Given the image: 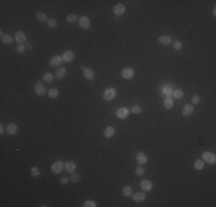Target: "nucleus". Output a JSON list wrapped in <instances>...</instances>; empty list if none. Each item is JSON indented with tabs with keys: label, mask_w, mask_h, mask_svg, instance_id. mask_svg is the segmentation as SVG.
Wrapping results in <instances>:
<instances>
[{
	"label": "nucleus",
	"mask_w": 216,
	"mask_h": 207,
	"mask_svg": "<svg viewBox=\"0 0 216 207\" xmlns=\"http://www.w3.org/2000/svg\"><path fill=\"white\" fill-rule=\"evenodd\" d=\"M1 42L4 44H11L13 42V38L9 35H1Z\"/></svg>",
	"instance_id": "obj_27"
},
{
	"label": "nucleus",
	"mask_w": 216,
	"mask_h": 207,
	"mask_svg": "<svg viewBox=\"0 0 216 207\" xmlns=\"http://www.w3.org/2000/svg\"><path fill=\"white\" fill-rule=\"evenodd\" d=\"M193 106L192 105H186V106H184V108H183V112H182V114L184 115V116H189V115H191L192 113H193Z\"/></svg>",
	"instance_id": "obj_19"
},
{
	"label": "nucleus",
	"mask_w": 216,
	"mask_h": 207,
	"mask_svg": "<svg viewBox=\"0 0 216 207\" xmlns=\"http://www.w3.org/2000/svg\"><path fill=\"white\" fill-rule=\"evenodd\" d=\"M135 75V70L132 68H124L122 70V77L123 78H127V79H130L132 78Z\"/></svg>",
	"instance_id": "obj_8"
},
{
	"label": "nucleus",
	"mask_w": 216,
	"mask_h": 207,
	"mask_svg": "<svg viewBox=\"0 0 216 207\" xmlns=\"http://www.w3.org/2000/svg\"><path fill=\"white\" fill-rule=\"evenodd\" d=\"M60 182H61V184H67L69 182V179H67V177H61Z\"/></svg>",
	"instance_id": "obj_41"
},
{
	"label": "nucleus",
	"mask_w": 216,
	"mask_h": 207,
	"mask_svg": "<svg viewBox=\"0 0 216 207\" xmlns=\"http://www.w3.org/2000/svg\"><path fill=\"white\" fill-rule=\"evenodd\" d=\"M61 58H62V60L65 62H71L75 59V53L73 51H65Z\"/></svg>",
	"instance_id": "obj_4"
},
{
	"label": "nucleus",
	"mask_w": 216,
	"mask_h": 207,
	"mask_svg": "<svg viewBox=\"0 0 216 207\" xmlns=\"http://www.w3.org/2000/svg\"><path fill=\"white\" fill-rule=\"evenodd\" d=\"M78 23H79V26L83 29H90L91 26V21L86 16H81V19L78 20Z\"/></svg>",
	"instance_id": "obj_5"
},
{
	"label": "nucleus",
	"mask_w": 216,
	"mask_h": 207,
	"mask_svg": "<svg viewBox=\"0 0 216 207\" xmlns=\"http://www.w3.org/2000/svg\"><path fill=\"white\" fill-rule=\"evenodd\" d=\"M35 92H36L38 96H44L45 92H46L45 85H43L42 83H37V84L35 85Z\"/></svg>",
	"instance_id": "obj_11"
},
{
	"label": "nucleus",
	"mask_w": 216,
	"mask_h": 207,
	"mask_svg": "<svg viewBox=\"0 0 216 207\" xmlns=\"http://www.w3.org/2000/svg\"><path fill=\"white\" fill-rule=\"evenodd\" d=\"M53 79H54L53 74H51V73H46V74L44 75V82H45V83H52Z\"/></svg>",
	"instance_id": "obj_28"
},
{
	"label": "nucleus",
	"mask_w": 216,
	"mask_h": 207,
	"mask_svg": "<svg viewBox=\"0 0 216 207\" xmlns=\"http://www.w3.org/2000/svg\"><path fill=\"white\" fill-rule=\"evenodd\" d=\"M15 40H16L20 45H22L23 43H26V36H25V34L22 32V31H17V32L15 34Z\"/></svg>",
	"instance_id": "obj_10"
},
{
	"label": "nucleus",
	"mask_w": 216,
	"mask_h": 207,
	"mask_svg": "<svg viewBox=\"0 0 216 207\" xmlns=\"http://www.w3.org/2000/svg\"><path fill=\"white\" fill-rule=\"evenodd\" d=\"M131 113H133V114H140V113H141V107L138 106V105H135V106L131 108Z\"/></svg>",
	"instance_id": "obj_37"
},
{
	"label": "nucleus",
	"mask_w": 216,
	"mask_h": 207,
	"mask_svg": "<svg viewBox=\"0 0 216 207\" xmlns=\"http://www.w3.org/2000/svg\"><path fill=\"white\" fill-rule=\"evenodd\" d=\"M194 168L197 169V170H201L202 168H203V161L202 160H197L196 162H194Z\"/></svg>",
	"instance_id": "obj_32"
},
{
	"label": "nucleus",
	"mask_w": 216,
	"mask_h": 207,
	"mask_svg": "<svg viewBox=\"0 0 216 207\" xmlns=\"http://www.w3.org/2000/svg\"><path fill=\"white\" fill-rule=\"evenodd\" d=\"M30 174H31V176L32 177H38L39 175H40V171H39V168L38 167H32L31 168V171H30Z\"/></svg>",
	"instance_id": "obj_31"
},
{
	"label": "nucleus",
	"mask_w": 216,
	"mask_h": 207,
	"mask_svg": "<svg viewBox=\"0 0 216 207\" xmlns=\"http://www.w3.org/2000/svg\"><path fill=\"white\" fill-rule=\"evenodd\" d=\"M5 132V128H4V124H0V134H4Z\"/></svg>",
	"instance_id": "obj_43"
},
{
	"label": "nucleus",
	"mask_w": 216,
	"mask_h": 207,
	"mask_svg": "<svg viewBox=\"0 0 216 207\" xmlns=\"http://www.w3.org/2000/svg\"><path fill=\"white\" fill-rule=\"evenodd\" d=\"M162 95H164L166 97H171V95H172V87H171V85H164L163 86Z\"/></svg>",
	"instance_id": "obj_20"
},
{
	"label": "nucleus",
	"mask_w": 216,
	"mask_h": 207,
	"mask_svg": "<svg viewBox=\"0 0 216 207\" xmlns=\"http://www.w3.org/2000/svg\"><path fill=\"white\" fill-rule=\"evenodd\" d=\"M65 169H66V171H68V173H74L75 171V169H76V163L74 162V161H67L66 163H65Z\"/></svg>",
	"instance_id": "obj_16"
},
{
	"label": "nucleus",
	"mask_w": 216,
	"mask_h": 207,
	"mask_svg": "<svg viewBox=\"0 0 216 207\" xmlns=\"http://www.w3.org/2000/svg\"><path fill=\"white\" fill-rule=\"evenodd\" d=\"M152 186H153V184H152V182L148 181V180H143V181L140 182V188H141L143 190H145V191H151V190H152Z\"/></svg>",
	"instance_id": "obj_15"
},
{
	"label": "nucleus",
	"mask_w": 216,
	"mask_h": 207,
	"mask_svg": "<svg viewBox=\"0 0 216 207\" xmlns=\"http://www.w3.org/2000/svg\"><path fill=\"white\" fill-rule=\"evenodd\" d=\"M129 109L128 108H126V107H122V108H120L117 112H116V116L118 117V119H121V120H123V119H126V117L129 115Z\"/></svg>",
	"instance_id": "obj_7"
},
{
	"label": "nucleus",
	"mask_w": 216,
	"mask_h": 207,
	"mask_svg": "<svg viewBox=\"0 0 216 207\" xmlns=\"http://www.w3.org/2000/svg\"><path fill=\"white\" fill-rule=\"evenodd\" d=\"M115 135V129L113 127H107L105 129V137L106 138H112Z\"/></svg>",
	"instance_id": "obj_23"
},
{
	"label": "nucleus",
	"mask_w": 216,
	"mask_h": 207,
	"mask_svg": "<svg viewBox=\"0 0 216 207\" xmlns=\"http://www.w3.org/2000/svg\"><path fill=\"white\" fill-rule=\"evenodd\" d=\"M172 97L175 99H182L184 97V93L182 90H175V91H172Z\"/></svg>",
	"instance_id": "obj_29"
},
{
	"label": "nucleus",
	"mask_w": 216,
	"mask_h": 207,
	"mask_svg": "<svg viewBox=\"0 0 216 207\" xmlns=\"http://www.w3.org/2000/svg\"><path fill=\"white\" fill-rule=\"evenodd\" d=\"M36 19H37V21H39V22H47L46 15H45L44 13H42V12H37V14H36Z\"/></svg>",
	"instance_id": "obj_26"
},
{
	"label": "nucleus",
	"mask_w": 216,
	"mask_h": 207,
	"mask_svg": "<svg viewBox=\"0 0 216 207\" xmlns=\"http://www.w3.org/2000/svg\"><path fill=\"white\" fill-rule=\"evenodd\" d=\"M47 25L50 28H55L57 25V21L55 19H51V20H47Z\"/></svg>",
	"instance_id": "obj_35"
},
{
	"label": "nucleus",
	"mask_w": 216,
	"mask_h": 207,
	"mask_svg": "<svg viewBox=\"0 0 216 207\" xmlns=\"http://www.w3.org/2000/svg\"><path fill=\"white\" fill-rule=\"evenodd\" d=\"M76 21H77V17H76L75 14H69V15L67 16V22H69V23H75Z\"/></svg>",
	"instance_id": "obj_34"
},
{
	"label": "nucleus",
	"mask_w": 216,
	"mask_h": 207,
	"mask_svg": "<svg viewBox=\"0 0 216 207\" xmlns=\"http://www.w3.org/2000/svg\"><path fill=\"white\" fill-rule=\"evenodd\" d=\"M200 100H201L200 96H193V97H192V104H194V105L199 104V103H200Z\"/></svg>",
	"instance_id": "obj_39"
},
{
	"label": "nucleus",
	"mask_w": 216,
	"mask_h": 207,
	"mask_svg": "<svg viewBox=\"0 0 216 207\" xmlns=\"http://www.w3.org/2000/svg\"><path fill=\"white\" fill-rule=\"evenodd\" d=\"M136 160H137V162L139 165H145L147 162V155L145 153H143V152H139L136 155Z\"/></svg>",
	"instance_id": "obj_13"
},
{
	"label": "nucleus",
	"mask_w": 216,
	"mask_h": 207,
	"mask_svg": "<svg viewBox=\"0 0 216 207\" xmlns=\"http://www.w3.org/2000/svg\"><path fill=\"white\" fill-rule=\"evenodd\" d=\"M73 183H77L81 181V175L77 174V173H71V176H70V179H69Z\"/></svg>",
	"instance_id": "obj_25"
},
{
	"label": "nucleus",
	"mask_w": 216,
	"mask_h": 207,
	"mask_svg": "<svg viewBox=\"0 0 216 207\" xmlns=\"http://www.w3.org/2000/svg\"><path fill=\"white\" fill-rule=\"evenodd\" d=\"M202 159H203L205 162L210 163V165L216 162V155H215L214 153H211V152H203V154H202Z\"/></svg>",
	"instance_id": "obj_3"
},
{
	"label": "nucleus",
	"mask_w": 216,
	"mask_h": 207,
	"mask_svg": "<svg viewBox=\"0 0 216 207\" xmlns=\"http://www.w3.org/2000/svg\"><path fill=\"white\" fill-rule=\"evenodd\" d=\"M145 174V169L143 167H137L136 168V175L137 176H143Z\"/></svg>",
	"instance_id": "obj_38"
},
{
	"label": "nucleus",
	"mask_w": 216,
	"mask_h": 207,
	"mask_svg": "<svg viewBox=\"0 0 216 207\" xmlns=\"http://www.w3.org/2000/svg\"><path fill=\"white\" fill-rule=\"evenodd\" d=\"M66 73H67V70H66V68H63V67H60V68H57L56 69V71H55V78L56 79H62L65 76H66Z\"/></svg>",
	"instance_id": "obj_14"
},
{
	"label": "nucleus",
	"mask_w": 216,
	"mask_h": 207,
	"mask_svg": "<svg viewBox=\"0 0 216 207\" xmlns=\"http://www.w3.org/2000/svg\"><path fill=\"white\" fill-rule=\"evenodd\" d=\"M123 194H124L126 197H130V196H132V189H131V186L127 185V186L123 188Z\"/></svg>",
	"instance_id": "obj_30"
},
{
	"label": "nucleus",
	"mask_w": 216,
	"mask_h": 207,
	"mask_svg": "<svg viewBox=\"0 0 216 207\" xmlns=\"http://www.w3.org/2000/svg\"><path fill=\"white\" fill-rule=\"evenodd\" d=\"M172 47H174L176 51H179V50H182V47H183V44H182L180 42L176 40V42H174V43H172Z\"/></svg>",
	"instance_id": "obj_36"
},
{
	"label": "nucleus",
	"mask_w": 216,
	"mask_h": 207,
	"mask_svg": "<svg viewBox=\"0 0 216 207\" xmlns=\"http://www.w3.org/2000/svg\"><path fill=\"white\" fill-rule=\"evenodd\" d=\"M62 58L59 56V55H55L51 59V61H50V66L51 67H60L61 63H62Z\"/></svg>",
	"instance_id": "obj_6"
},
{
	"label": "nucleus",
	"mask_w": 216,
	"mask_h": 207,
	"mask_svg": "<svg viewBox=\"0 0 216 207\" xmlns=\"http://www.w3.org/2000/svg\"><path fill=\"white\" fill-rule=\"evenodd\" d=\"M124 13H126V7L123 6V5L118 4V5H116V6L114 7V14H115V15L120 16V15H123Z\"/></svg>",
	"instance_id": "obj_17"
},
{
	"label": "nucleus",
	"mask_w": 216,
	"mask_h": 207,
	"mask_svg": "<svg viewBox=\"0 0 216 207\" xmlns=\"http://www.w3.org/2000/svg\"><path fill=\"white\" fill-rule=\"evenodd\" d=\"M213 13H214V15L216 14V8H215V7H214V9H213Z\"/></svg>",
	"instance_id": "obj_44"
},
{
	"label": "nucleus",
	"mask_w": 216,
	"mask_h": 207,
	"mask_svg": "<svg viewBox=\"0 0 216 207\" xmlns=\"http://www.w3.org/2000/svg\"><path fill=\"white\" fill-rule=\"evenodd\" d=\"M115 96H116V90L113 89V87L107 89V90L104 92V99L106 101H112L115 98Z\"/></svg>",
	"instance_id": "obj_1"
},
{
	"label": "nucleus",
	"mask_w": 216,
	"mask_h": 207,
	"mask_svg": "<svg viewBox=\"0 0 216 207\" xmlns=\"http://www.w3.org/2000/svg\"><path fill=\"white\" fill-rule=\"evenodd\" d=\"M25 48H28V50H31V48H32V45L30 44V43H25Z\"/></svg>",
	"instance_id": "obj_42"
},
{
	"label": "nucleus",
	"mask_w": 216,
	"mask_h": 207,
	"mask_svg": "<svg viewBox=\"0 0 216 207\" xmlns=\"http://www.w3.org/2000/svg\"><path fill=\"white\" fill-rule=\"evenodd\" d=\"M63 168H65V163H63L62 161H56V162H54V163L52 165V167H51L52 173L55 174V175L60 174L61 171H62Z\"/></svg>",
	"instance_id": "obj_2"
},
{
	"label": "nucleus",
	"mask_w": 216,
	"mask_h": 207,
	"mask_svg": "<svg viewBox=\"0 0 216 207\" xmlns=\"http://www.w3.org/2000/svg\"><path fill=\"white\" fill-rule=\"evenodd\" d=\"M17 130H18V128H17V126L14 124V123L8 124L7 128H6V132H7L8 135H15V134L17 132Z\"/></svg>",
	"instance_id": "obj_18"
},
{
	"label": "nucleus",
	"mask_w": 216,
	"mask_h": 207,
	"mask_svg": "<svg viewBox=\"0 0 216 207\" xmlns=\"http://www.w3.org/2000/svg\"><path fill=\"white\" fill-rule=\"evenodd\" d=\"M132 197V200L136 201V202H143L145 199H146V194L144 192H136Z\"/></svg>",
	"instance_id": "obj_12"
},
{
	"label": "nucleus",
	"mask_w": 216,
	"mask_h": 207,
	"mask_svg": "<svg viewBox=\"0 0 216 207\" xmlns=\"http://www.w3.org/2000/svg\"><path fill=\"white\" fill-rule=\"evenodd\" d=\"M163 105H164V107H166L167 109H171V108L174 107V100H172V98H171V97H166Z\"/></svg>",
	"instance_id": "obj_22"
},
{
	"label": "nucleus",
	"mask_w": 216,
	"mask_h": 207,
	"mask_svg": "<svg viewBox=\"0 0 216 207\" xmlns=\"http://www.w3.org/2000/svg\"><path fill=\"white\" fill-rule=\"evenodd\" d=\"M96 206H97V204L93 200H87L83 204V207H96Z\"/></svg>",
	"instance_id": "obj_33"
},
{
	"label": "nucleus",
	"mask_w": 216,
	"mask_h": 207,
	"mask_svg": "<svg viewBox=\"0 0 216 207\" xmlns=\"http://www.w3.org/2000/svg\"><path fill=\"white\" fill-rule=\"evenodd\" d=\"M158 40L162 45H169V44H171V37H169V36H161Z\"/></svg>",
	"instance_id": "obj_21"
},
{
	"label": "nucleus",
	"mask_w": 216,
	"mask_h": 207,
	"mask_svg": "<svg viewBox=\"0 0 216 207\" xmlns=\"http://www.w3.org/2000/svg\"><path fill=\"white\" fill-rule=\"evenodd\" d=\"M24 51H25V46H23V45H18L16 47V52H18V53H23Z\"/></svg>",
	"instance_id": "obj_40"
},
{
	"label": "nucleus",
	"mask_w": 216,
	"mask_h": 207,
	"mask_svg": "<svg viewBox=\"0 0 216 207\" xmlns=\"http://www.w3.org/2000/svg\"><path fill=\"white\" fill-rule=\"evenodd\" d=\"M83 76L87 81H92V79L94 78V73H93V70L90 69V68H84L83 67Z\"/></svg>",
	"instance_id": "obj_9"
},
{
	"label": "nucleus",
	"mask_w": 216,
	"mask_h": 207,
	"mask_svg": "<svg viewBox=\"0 0 216 207\" xmlns=\"http://www.w3.org/2000/svg\"><path fill=\"white\" fill-rule=\"evenodd\" d=\"M57 96H59V90H57V89H50V90H48V97L50 98H57Z\"/></svg>",
	"instance_id": "obj_24"
}]
</instances>
